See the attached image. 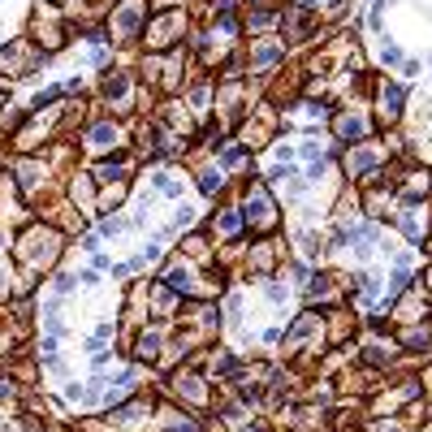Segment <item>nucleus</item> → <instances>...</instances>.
Instances as JSON below:
<instances>
[{
    "label": "nucleus",
    "instance_id": "obj_1",
    "mask_svg": "<svg viewBox=\"0 0 432 432\" xmlns=\"http://www.w3.org/2000/svg\"><path fill=\"white\" fill-rule=\"evenodd\" d=\"M56 247H61V238H56L52 229H39V225H35L26 238H22V247H17V251H22V260H26L31 268H44V264L56 260Z\"/></svg>",
    "mask_w": 432,
    "mask_h": 432
},
{
    "label": "nucleus",
    "instance_id": "obj_2",
    "mask_svg": "<svg viewBox=\"0 0 432 432\" xmlns=\"http://www.w3.org/2000/svg\"><path fill=\"white\" fill-rule=\"evenodd\" d=\"M247 221H251L255 233H268L272 225H277V208H272V199L264 194V186L247 190Z\"/></svg>",
    "mask_w": 432,
    "mask_h": 432
},
{
    "label": "nucleus",
    "instance_id": "obj_3",
    "mask_svg": "<svg viewBox=\"0 0 432 432\" xmlns=\"http://www.w3.org/2000/svg\"><path fill=\"white\" fill-rule=\"evenodd\" d=\"M182 22H186L182 13H160V17L147 26V44H151V48H169V39L182 31Z\"/></svg>",
    "mask_w": 432,
    "mask_h": 432
},
{
    "label": "nucleus",
    "instance_id": "obj_4",
    "mask_svg": "<svg viewBox=\"0 0 432 432\" xmlns=\"http://www.w3.org/2000/svg\"><path fill=\"white\" fill-rule=\"evenodd\" d=\"M108 143H117V126H113V122L91 126V147H95V151H108Z\"/></svg>",
    "mask_w": 432,
    "mask_h": 432
},
{
    "label": "nucleus",
    "instance_id": "obj_5",
    "mask_svg": "<svg viewBox=\"0 0 432 432\" xmlns=\"http://www.w3.org/2000/svg\"><path fill=\"white\" fill-rule=\"evenodd\" d=\"M381 108H385V122H394L402 108V87H381Z\"/></svg>",
    "mask_w": 432,
    "mask_h": 432
},
{
    "label": "nucleus",
    "instance_id": "obj_6",
    "mask_svg": "<svg viewBox=\"0 0 432 432\" xmlns=\"http://www.w3.org/2000/svg\"><path fill=\"white\" fill-rule=\"evenodd\" d=\"M104 95H108V100H126V95H130V83H126L122 74H104Z\"/></svg>",
    "mask_w": 432,
    "mask_h": 432
},
{
    "label": "nucleus",
    "instance_id": "obj_7",
    "mask_svg": "<svg viewBox=\"0 0 432 432\" xmlns=\"http://www.w3.org/2000/svg\"><path fill=\"white\" fill-rule=\"evenodd\" d=\"M424 229H428V221H424L415 208H410V212L402 216V233H406V238H424Z\"/></svg>",
    "mask_w": 432,
    "mask_h": 432
},
{
    "label": "nucleus",
    "instance_id": "obj_8",
    "mask_svg": "<svg viewBox=\"0 0 432 432\" xmlns=\"http://www.w3.org/2000/svg\"><path fill=\"white\" fill-rule=\"evenodd\" d=\"M367 126H363V117H338V134L342 139H359Z\"/></svg>",
    "mask_w": 432,
    "mask_h": 432
},
{
    "label": "nucleus",
    "instance_id": "obj_9",
    "mask_svg": "<svg viewBox=\"0 0 432 432\" xmlns=\"http://www.w3.org/2000/svg\"><path fill=\"white\" fill-rule=\"evenodd\" d=\"M156 346H160V333H143V342H139V359H156Z\"/></svg>",
    "mask_w": 432,
    "mask_h": 432
},
{
    "label": "nucleus",
    "instance_id": "obj_10",
    "mask_svg": "<svg viewBox=\"0 0 432 432\" xmlns=\"http://www.w3.org/2000/svg\"><path fill=\"white\" fill-rule=\"evenodd\" d=\"M216 225H221V233H238V212H221Z\"/></svg>",
    "mask_w": 432,
    "mask_h": 432
},
{
    "label": "nucleus",
    "instance_id": "obj_11",
    "mask_svg": "<svg viewBox=\"0 0 432 432\" xmlns=\"http://www.w3.org/2000/svg\"><path fill=\"white\" fill-rule=\"evenodd\" d=\"M208 194H216V190H221V173H203V182H199Z\"/></svg>",
    "mask_w": 432,
    "mask_h": 432
},
{
    "label": "nucleus",
    "instance_id": "obj_12",
    "mask_svg": "<svg viewBox=\"0 0 432 432\" xmlns=\"http://www.w3.org/2000/svg\"><path fill=\"white\" fill-rule=\"evenodd\" d=\"M376 432H402V428H398V424H389V419H385V424H381Z\"/></svg>",
    "mask_w": 432,
    "mask_h": 432
}]
</instances>
